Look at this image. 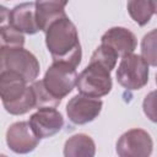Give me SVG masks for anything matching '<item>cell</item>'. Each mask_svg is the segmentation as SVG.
Listing matches in <instances>:
<instances>
[{
    "instance_id": "3957f363",
    "label": "cell",
    "mask_w": 157,
    "mask_h": 157,
    "mask_svg": "<svg viewBox=\"0 0 157 157\" xmlns=\"http://www.w3.org/2000/svg\"><path fill=\"white\" fill-rule=\"evenodd\" d=\"M2 71L20 74L29 83L38 77L40 66L36 55L23 47H5L0 48V72Z\"/></svg>"
},
{
    "instance_id": "ba28073f",
    "label": "cell",
    "mask_w": 157,
    "mask_h": 157,
    "mask_svg": "<svg viewBox=\"0 0 157 157\" xmlns=\"http://www.w3.org/2000/svg\"><path fill=\"white\" fill-rule=\"evenodd\" d=\"M103 102L99 98L76 94L66 104V114L69 120L76 125H83L93 121L101 113Z\"/></svg>"
},
{
    "instance_id": "8fae6325",
    "label": "cell",
    "mask_w": 157,
    "mask_h": 157,
    "mask_svg": "<svg viewBox=\"0 0 157 157\" xmlns=\"http://www.w3.org/2000/svg\"><path fill=\"white\" fill-rule=\"evenodd\" d=\"M101 43L110 47L117 53L118 58L134 53V50L137 47V39L135 34L125 27L109 28L102 36Z\"/></svg>"
},
{
    "instance_id": "52a82bcc",
    "label": "cell",
    "mask_w": 157,
    "mask_h": 157,
    "mask_svg": "<svg viewBox=\"0 0 157 157\" xmlns=\"http://www.w3.org/2000/svg\"><path fill=\"white\" fill-rule=\"evenodd\" d=\"M153 150L151 135L144 129H130L117 141V153L120 157H148Z\"/></svg>"
},
{
    "instance_id": "7c38bea8",
    "label": "cell",
    "mask_w": 157,
    "mask_h": 157,
    "mask_svg": "<svg viewBox=\"0 0 157 157\" xmlns=\"http://www.w3.org/2000/svg\"><path fill=\"white\" fill-rule=\"evenodd\" d=\"M10 25L21 33L36 34L39 32V26L36 13L34 2H22L16 5L10 11Z\"/></svg>"
},
{
    "instance_id": "d6986e66",
    "label": "cell",
    "mask_w": 157,
    "mask_h": 157,
    "mask_svg": "<svg viewBox=\"0 0 157 157\" xmlns=\"http://www.w3.org/2000/svg\"><path fill=\"white\" fill-rule=\"evenodd\" d=\"M25 36L23 33L15 29L11 25L0 29V48L5 47H23Z\"/></svg>"
},
{
    "instance_id": "6da1fadb",
    "label": "cell",
    "mask_w": 157,
    "mask_h": 157,
    "mask_svg": "<svg viewBox=\"0 0 157 157\" xmlns=\"http://www.w3.org/2000/svg\"><path fill=\"white\" fill-rule=\"evenodd\" d=\"M45 45L53 61L65 63L77 67L82 59V49L78 39V32L74 22L63 15L53 20L44 31Z\"/></svg>"
},
{
    "instance_id": "9c48e42d",
    "label": "cell",
    "mask_w": 157,
    "mask_h": 157,
    "mask_svg": "<svg viewBox=\"0 0 157 157\" xmlns=\"http://www.w3.org/2000/svg\"><path fill=\"white\" fill-rule=\"evenodd\" d=\"M31 129L38 139H47L58 134L64 126L63 114L53 107L38 108L28 120Z\"/></svg>"
},
{
    "instance_id": "4fadbf2b",
    "label": "cell",
    "mask_w": 157,
    "mask_h": 157,
    "mask_svg": "<svg viewBox=\"0 0 157 157\" xmlns=\"http://www.w3.org/2000/svg\"><path fill=\"white\" fill-rule=\"evenodd\" d=\"M69 0H36V13L39 29L42 32L45 31L47 26L55 18L66 15L65 6Z\"/></svg>"
},
{
    "instance_id": "5bb4252c",
    "label": "cell",
    "mask_w": 157,
    "mask_h": 157,
    "mask_svg": "<svg viewBox=\"0 0 157 157\" xmlns=\"http://www.w3.org/2000/svg\"><path fill=\"white\" fill-rule=\"evenodd\" d=\"M96 155V144L90 135L75 134L69 137L64 145L65 157H93Z\"/></svg>"
},
{
    "instance_id": "2e32d148",
    "label": "cell",
    "mask_w": 157,
    "mask_h": 157,
    "mask_svg": "<svg viewBox=\"0 0 157 157\" xmlns=\"http://www.w3.org/2000/svg\"><path fill=\"white\" fill-rule=\"evenodd\" d=\"M91 60L97 61V63L102 64L103 66H105L109 71H113L115 69V65H117L118 55L110 47L101 43V45L91 55Z\"/></svg>"
},
{
    "instance_id": "ac0fdd59",
    "label": "cell",
    "mask_w": 157,
    "mask_h": 157,
    "mask_svg": "<svg viewBox=\"0 0 157 157\" xmlns=\"http://www.w3.org/2000/svg\"><path fill=\"white\" fill-rule=\"evenodd\" d=\"M141 56L151 66L157 65L156 59V29L144 36L141 42Z\"/></svg>"
},
{
    "instance_id": "30bf717a",
    "label": "cell",
    "mask_w": 157,
    "mask_h": 157,
    "mask_svg": "<svg viewBox=\"0 0 157 157\" xmlns=\"http://www.w3.org/2000/svg\"><path fill=\"white\" fill-rule=\"evenodd\" d=\"M39 141L40 139L36 136L28 121H16L6 131L7 147L15 153H29L36 150Z\"/></svg>"
},
{
    "instance_id": "ffe728a7",
    "label": "cell",
    "mask_w": 157,
    "mask_h": 157,
    "mask_svg": "<svg viewBox=\"0 0 157 157\" xmlns=\"http://www.w3.org/2000/svg\"><path fill=\"white\" fill-rule=\"evenodd\" d=\"M9 25H10V10L6 6L0 5V29L7 27Z\"/></svg>"
},
{
    "instance_id": "8992f818",
    "label": "cell",
    "mask_w": 157,
    "mask_h": 157,
    "mask_svg": "<svg viewBox=\"0 0 157 157\" xmlns=\"http://www.w3.org/2000/svg\"><path fill=\"white\" fill-rule=\"evenodd\" d=\"M148 66L141 55L130 53L121 56L117 70L118 83L129 91L141 90L148 82Z\"/></svg>"
},
{
    "instance_id": "277c9868",
    "label": "cell",
    "mask_w": 157,
    "mask_h": 157,
    "mask_svg": "<svg viewBox=\"0 0 157 157\" xmlns=\"http://www.w3.org/2000/svg\"><path fill=\"white\" fill-rule=\"evenodd\" d=\"M110 72L102 64L90 60V64L77 75L76 87L81 94L101 98L107 96L112 91V77Z\"/></svg>"
},
{
    "instance_id": "9a60e30c",
    "label": "cell",
    "mask_w": 157,
    "mask_h": 157,
    "mask_svg": "<svg viewBox=\"0 0 157 157\" xmlns=\"http://www.w3.org/2000/svg\"><path fill=\"white\" fill-rule=\"evenodd\" d=\"M156 0H129L126 9L130 17L139 25L145 26L156 13Z\"/></svg>"
},
{
    "instance_id": "5b68a950",
    "label": "cell",
    "mask_w": 157,
    "mask_h": 157,
    "mask_svg": "<svg viewBox=\"0 0 157 157\" xmlns=\"http://www.w3.org/2000/svg\"><path fill=\"white\" fill-rule=\"evenodd\" d=\"M76 67L65 63L53 61V64L45 71L42 83L53 98L61 102L63 98L71 93L76 86Z\"/></svg>"
},
{
    "instance_id": "7a4b0ae2",
    "label": "cell",
    "mask_w": 157,
    "mask_h": 157,
    "mask_svg": "<svg viewBox=\"0 0 157 157\" xmlns=\"http://www.w3.org/2000/svg\"><path fill=\"white\" fill-rule=\"evenodd\" d=\"M0 99L12 115L26 114L36 107L32 87L20 74L11 71L0 72Z\"/></svg>"
},
{
    "instance_id": "e0dca14e",
    "label": "cell",
    "mask_w": 157,
    "mask_h": 157,
    "mask_svg": "<svg viewBox=\"0 0 157 157\" xmlns=\"http://www.w3.org/2000/svg\"><path fill=\"white\" fill-rule=\"evenodd\" d=\"M32 90H33V94H34V101H36V107L34 108H43V107H58L60 104V101L53 98L47 90L44 88L42 80L39 81H33L31 85Z\"/></svg>"
}]
</instances>
